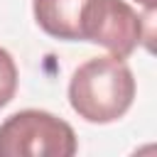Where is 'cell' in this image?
I'll use <instances>...</instances> for the list:
<instances>
[{"instance_id": "3957f363", "label": "cell", "mask_w": 157, "mask_h": 157, "mask_svg": "<svg viewBox=\"0 0 157 157\" xmlns=\"http://www.w3.org/2000/svg\"><path fill=\"white\" fill-rule=\"evenodd\" d=\"M145 17H140L125 0H91L83 12L81 39L105 47L118 59H128L137 44L147 42Z\"/></svg>"}, {"instance_id": "6da1fadb", "label": "cell", "mask_w": 157, "mask_h": 157, "mask_svg": "<svg viewBox=\"0 0 157 157\" xmlns=\"http://www.w3.org/2000/svg\"><path fill=\"white\" fill-rule=\"evenodd\" d=\"M135 98V78L125 59L96 56L81 64L69 81V103L86 123L105 125L123 118Z\"/></svg>"}, {"instance_id": "8992f818", "label": "cell", "mask_w": 157, "mask_h": 157, "mask_svg": "<svg viewBox=\"0 0 157 157\" xmlns=\"http://www.w3.org/2000/svg\"><path fill=\"white\" fill-rule=\"evenodd\" d=\"M135 2H140L145 10H155V5H157V0H135Z\"/></svg>"}, {"instance_id": "7a4b0ae2", "label": "cell", "mask_w": 157, "mask_h": 157, "mask_svg": "<svg viewBox=\"0 0 157 157\" xmlns=\"http://www.w3.org/2000/svg\"><path fill=\"white\" fill-rule=\"evenodd\" d=\"M76 150L74 128L54 113L27 108L0 123V157H71Z\"/></svg>"}, {"instance_id": "277c9868", "label": "cell", "mask_w": 157, "mask_h": 157, "mask_svg": "<svg viewBox=\"0 0 157 157\" xmlns=\"http://www.w3.org/2000/svg\"><path fill=\"white\" fill-rule=\"evenodd\" d=\"M91 0H34V20L37 25L54 39L76 42L81 39L83 12Z\"/></svg>"}, {"instance_id": "5b68a950", "label": "cell", "mask_w": 157, "mask_h": 157, "mask_svg": "<svg viewBox=\"0 0 157 157\" xmlns=\"http://www.w3.org/2000/svg\"><path fill=\"white\" fill-rule=\"evenodd\" d=\"M17 91V64L7 49L0 47V108L15 98Z\"/></svg>"}]
</instances>
